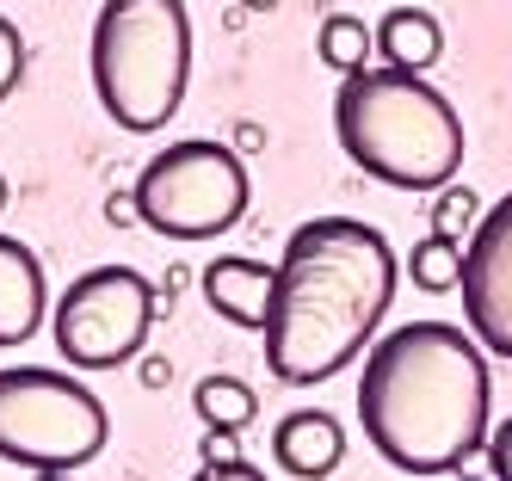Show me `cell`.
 I'll return each instance as SVG.
<instances>
[{
    "label": "cell",
    "mask_w": 512,
    "mask_h": 481,
    "mask_svg": "<svg viewBox=\"0 0 512 481\" xmlns=\"http://www.w3.org/2000/svg\"><path fill=\"white\" fill-rule=\"evenodd\" d=\"M395 303V247L358 216H309L278 253L272 315L260 327L266 370L290 389L327 383L377 346Z\"/></svg>",
    "instance_id": "1"
},
{
    "label": "cell",
    "mask_w": 512,
    "mask_h": 481,
    "mask_svg": "<svg viewBox=\"0 0 512 481\" xmlns=\"http://www.w3.org/2000/svg\"><path fill=\"white\" fill-rule=\"evenodd\" d=\"M488 401V346L451 321H401L358 370V426L401 475H457L488 444Z\"/></svg>",
    "instance_id": "2"
},
{
    "label": "cell",
    "mask_w": 512,
    "mask_h": 481,
    "mask_svg": "<svg viewBox=\"0 0 512 481\" xmlns=\"http://www.w3.org/2000/svg\"><path fill=\"white\" fill-rule=\"evenodd\" d=\"M334 136L358 173L395 192H445L463 167V118L426 74L364 68L334 93Z\"/></svg>",
    "instance_id": "3"
},
{
    "label": "cell",
    "mask_w": 512,
    "mask_h": 481,
    "mask_svg": "<svg viewBox=\"0 0 512 481\" xmlns=\"http://www.w3.org/2000/svg\"><path fill=\"white\" fill-rule=\"evenodd\" d=\"M93 93L105 118L130 136L173 124L192 87V13L186 0H99L93 19Z\"/></svg>",
    "instance_id": "4"
},
{
    "label": "cell",
    "mask_w": 512,
    "mask_h": 481,
    "mask_svg": "<svg viewBox=\"0 0 512 481\" xmlns=\"http://www.w3.org/2000/svg\"><path fill=\"white\" fill-rule=\"evenodd\" d=\"M112 438L105 401L50 364H7L0 370V457L38 475H75Z\"/></svg>",
    "instance_id": "5"
},
{
    "label": "cell",
    "mask_w": 512,
    "mask_h": 481,
    "mask_svg": "<svg viewBox=\"0 0 512 481\" xmlns=\"http://www.w3.org/2000/svg\"><path fill=\"white\" fill-rule=\"evenodd\" d=\"M136 222L149 235L167 241H216L229 235L253 204V179L241 148L210 142V136H186L167 142L161 155L136 173Z\"/></svg>",
    "instance_id": "6"
},
{
    "label": "cell",
    "mask_w": 512,
    "mask_h": 481,
    "mask_svg": "<svg viewBox=\"0 0 512 481\" xmlns=\"http://www.w3.org/2000/svg\"><path fill=\"white\" fill-rule=\"evenodd\" d=\"M155 315H161V290L136 266H93L56 296L50 340L62 364L75 370H118L149 346Z\"/></svg>",
    "instance_id": "7"
},
{
    "label": "cell",
    "mask_w": 512,
    "mask_h": 481,
    "mask_svg": "<svg viewBox=\"0 0 512 481\" xmlns=\"http://www.w3.org/2000/svg\"><path fill=\"white\" fill-rule=\"evenodd\" d=\"M463 315L475 340L512 364V192L475 222L463 247Z\"/></svg>",
    "instance_id": "8"
},
{
    "label": "cell",
    "mask_w": 512,
    "mask_h": 481,
    "mask_svg": "<svg viewBox=\"0 0 512 481\" xmlns=\"http://www.w3.org/2000/svg\"><path fill=\"white\" fill-rule=\"evenodd\" d=\"M198 290H204V303L223 315V321H235V327H247V333H260L266 315H272L278 266H260V259H241V253H223V259H210V266H204Z\"/></svg>",
    "instance_id": "9"
},
{
    "label": "cell",
    "mask_w": 512,
    "mask_h": 481,
    "mask_svg": "<svg viewBox=\"0 0 512 481\" xmlns=\"http://www.w3.org/2000/svg\"><path fill=\"white\" fill-rule=\"evenodd\" d=\"M50 315V290H44V266L25 241L0 235V346H25Z\"/></svg>",
    "instance_id": "10"
},
{
    "label": "cell",
    "mask_w": 512,
    "mask_h": 481,
    "mask_svg": "<svg viewBox=\"0 0 512 481\" xmlns=\"http://www.w3.org/2000/svg\"><path fill=\"white\" fill-rule=\"evenodd\" d=\"M272 457H278L284 475L321 481V475H334L340 457H346V426L327 414V407H297V414L278 420V432H272Z\"/></svg>",
    "instance_id": "11"
},
{
    "label": "cell",
    "mask_w": 512,
    "mask_h": 481,
    "mask_svg": "<svg viewBox=\"0 0 512 481\" xmlns=\"http://www.w3.org/2000/svg\"><path fill=\"white\" fill-rule=\"evenodd\" d=\"M377 56H383V68L426 74L438 56H445V25H438L426 7H395L377 25Z\"/></svg>",
    "instance_id": "12"
},
{
    "label": "cell",
    "mask_w": 512,
    "mask_h": 481,
    "mask_svg": "<svg viewBox=\"0 0 512 481\" xmlns=\"http://www.w3.org/2000/svg\"><path fill=\"white\" fill-rule=\"evenodd\" d=\"M192 407H198L204 432H247L253 414H260V395H253L241 377H229V370H216V377H204L192 389Z\"/></svg>",
    "instance_id": "13"
},
{
    "label": "cell",
    "mask_w": 512,
    "mask_h": 481,
    "mask_svg": "<svg viewBox=\"0 0 512 481\" xmlns=\"http://www.w3.org/2000/svg\"><path fill=\"white\" fill-rule=\"evenodd\" d=\"M371 50H377V31L364 25V19H352V13H327V19H321L315 56L334 68L340 81H346V74H364V68H371Z\"/></svg>",
    "instance_id": "14"
},
{
    "label": "cell",
    "mask_w": 512,
    "mask_h": 481,
    "mask_svg": "<svg viewBox=\"0 0 512 481\" xmlns=\"http://www.w3.org/2000/svg\"><path fill=\"white\" fill-rule=\"evenodd\" d=\"M408 284L426 290V296L463 290V241H451V235H420L414 253H408Z\"/></svg>",
    "instance_id": "15"
},
{
    "label": "cell",
    "mask_w": 512,
    "mask_h": 481,
    "mask_svg": "<svg viewBox=\"0 0 512 481\" xmlns=\"http://www.w3.org/2000/svg\"><path fill=\"white\" fill-rule=\"evenodd\" d=\"M475 222H482V216H475V192H469V185H445L438 204H432V235H451V241L469 247Z\"/></svg>",
    "instance_id": "16"
},
{
    "label": "cell",
    "mask_w": 512,
    "mask_h": 481,
    "mask_svg": "<svg viewBox=\"0 0 512 481\" xmlns=\"http://www.w3.org/2000/svg\"><path fill=\"white\" fill-rule=\"evenodd\" d=\"M19 74H25V37H19V25H13L7 13H0V105L13 99Z\"/></svg>",
    "instance_id": "17"
},
{
    "label": "cell",
    "mask_w": 512,
    "mask_h": 481,
    "mask_svg": "<svg viewBox=\"0 0 512 481\" xmlns=\"http://www.w3.org/2000/svg\"><path fill=\"white\" fill-rule=\"evenodd\" d=\"M198 457H204V469L241 463V432H204V438H198Z\"/></svg>",
    "instance_id": "18"
},
{
    "label": "cell",
    "mask_w": 512,
    "mask_h": 481,
    "mask_svg": "<svg viewBox=\"0 0 512 481\" xmlns=\"http://www.w3.org/2000/svg\"><path fill=\"white\" fill-rule=\"evenodd\" d=\"M488 463H494V481H512V420L488 432Z\"/></svg>",
    "instance_id": "19"
},
{
    "label": "cell",
    "mask_w": 512,
    "mask_h": 481,
    "mask_svg": "<svg viewBox=\"0 0 512 481\" xmlns=\"http://www.w3.org/2000/svg\"><path fill=\"white\" fill-rule=\"evenodd\" d=\"M105 222H112V229H130V222H136V192H130V185H118V192L105 198Z\"/></svg>",
    "instance_id": "20"
},
{
    "label": "cell",
    "mask_w": 512,
    "mask_h": 481,
    "mask_svg": "<svg viewBox=\"0 0 512 481\" xmlns=\"http://www.w3.org/2000/svg\"><path fill=\"white\" fill-rule=\"evenodd\" d=\"M192 481H266V475H260V469H253L247 457H241V463H223V469H198Z\"/></svg>",
    "instance_id": "21"
},
{
    "label": "cell",
    "mask_w": 512,
    "mask_h": 481,
    "mask_svg": "<svg viewBox=\"0 0 512 481\" xmlns=\"http://www.w3.org/2000/svg\"><path fill=\"white\" fill-rule=\"evenodd\" d=\"M235 148H241V155H253V148H266V130H260V124H241V130H235Z\"/></svg>",
    "instance_id": "22"
},
{
    "label": "cell",
    "mask_w": 512,
    "mask_h": 481,
    "mask_svg": "<svg viewBox=\"0 0 512 481\" xmlns=\"http://www.w3.org/2000/svg\"><path fill=\"white\" fill-rule=\"evenodd\" d=\"M142 383L161 389V383H167V358H142Z\"/></svg>",
    "instance_id": "23"
},
{
    "label": "cell",
    "mask_w": 512,
    "mask_h": 481,
    "mask_svg": "<svg viewBox=\"0 0 512 481\" xmlns=\"http://www.w3.org/2000/svg\"><path fill=\"white\" fill-rule=\"evenodd\" d=\"M186 284H192V272H186V266H173V272H167V284H161V296H179Z\"/></svg>",
    "instance_id": "24"
},
{
    "label": "cell",
    "mask_w": 512,
    "mask_h": 481,
    "mask_svg": "<svg viewBox=\"0 0 512 481\" xmlns=\"http://www.w3.org/2000/svg\"><path fill=\"white\" fill-rule=\"evenodd\" d=\"M241 7H247V13H272V7H278V0H241Z\"/></svg>",
    "instance_id": "25"
},
{
    "label": "cell",
    "mask_w": 512,
    "mask_h": 481,
    "mask_svg": "<svg viewBox=\"0 0 512 481\" xmlns=\"http://www.w3.org/2000/svg\"><path fill=\"white\" fill-rule=\"evenodd\" d=\"M7 204H13V185H7V179H0V210H7Z\"/></svg>",
    "instance_id": "26"
},
{
    "label": "cell",
    "mask_w": 512,
    "mask_h": 481,
    "mask_svg": "<svg viewBox=\"0 0 512 481\" xmlns=\"http://www.w3.org/2000/svg\"><path fill=\"white\" fill-rule=\"evenodd\" d=\"M38 481H68V475H38Z\"/></svg>",
    "instance_id": "27"
}]
</instances>
